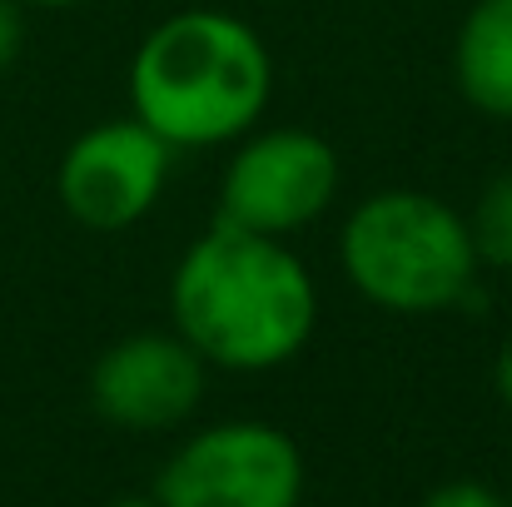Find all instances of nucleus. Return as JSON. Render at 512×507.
<instances>
[{"label": "nucleus", "instance_id": "f257e3e1", "mask_svg": "<svg viewBox=\"0 0 512 507\" xmlns=\"http://www.w3.org/2000/svg\"><path fill=\"white\" fill-rule=\"evenodd\" d=\"M170 329L209 368L269 373L319 329V284L289 239L214 219L170 274Z\"/></svg>", "mask_w": 512, "mask_h": 507}, {"label": "nucleus", "instance_id": "f03ea898", "mask_svg": "<svg viewBox=\"0 0 512 507\" xmlns=\"http://www.w3.org/2000/svg\"><path fill=\"white\" fill-rule=\"evenodd\" d=\"M269 100V40L214 5L165 15L130 55V115L174 145V155L234 145L269 115Z\"/></svg>", "mask_w": 512, "mask_h": 507}, {"label": "nucleus", "instance_id": "7ed1b4c3", "mask_svg": "<svg viewBox=\"0 0 512 507\" xmlns=\"http://www.w3.org/2000/svg\"><path fill=\"white\" fill-rule=\"evenodd\" d=\"M339 269L373 309L408 319L468 304L483 279L468 214L428 189L363 194L339 229Z\"/></svg>", "mask_w": 512, "mask_h": 507}, {"label": "nucleus", "instance_id": "20e7f679", "mask_svg": "<svg viewBox=\"0 0 512 507\" xmlns=\"http://www.w3.org/2000/svg\"><path fill=\"white\" fill-rule=\"evenodd\" d=\"M343 189L339 150L304 125H254L234 140L219 174V214L224 224L294 239L319 224Z\"/></svg>", "mask_w": 512, "mask_h": 507}, {"label": "nucleus", "instance_id": "39448f33", "mask_svg": "<svg viewBox=\"0 0 512 507\" xmlns=\"http://www.w3.org/2000/svg\"><path fill=\"white\" fill-rule=\"evenodd\" d=\"M299 443L259 418H229L189 433L155 483L160 507H299L304 503Z\"/></svg>", "mask_w": 512, "mask_h": 507}, {"label": "nucleus", "instance_id": "423d86ee", "mask_svg": "<svg viewBox=\"0 0 512 507\" xmlns=\"http://www.w3.org/2000/svg\"><path fill=\"white\" fill-rule=\"evenodd\" d=\"M174 145H165L145 120H100L75 135L55 165L60 209L90 234L135 229L170 184Z\"/></svg>", "mask_w": 512, "mask_h": 507}, {"label": "nucleus", "instance_id": "0eeeda50", "mask_svg": "<svg viewBox=\"0 0 512 507\" xmlns=\"http://www.w3.org/2000/svg\"><path fill=\"white\" fill-rule=\"evenodd\" d=\"M204 383L209 363L174 329H140L95 358L90 408L125 433H170L204 403Z\"/></svg>", "mask_w": 512, "mask_h": 507}, {"label": "nucleus", "instance_id": "6e6552de", "mask_svg": "<svg viewBox=\"0 0 512 507\" xmlns=\"http://www.w3.org/2000/svg\"><path fill=\"white\" fill-rule=\"evenodd\" d=\"M453 85L458 95L512 125V0H473L453 35Z\"/></svg>", "mask_w": 512, "mask_h": 507}, {"label": "nucleus", "instance_id": "1a4fd4ad", "mask_svg": "<svg viewBox=\"0 0 512 507\" xmlns=\"http://www.w3.org/2000/svg\"><path fill=\"white\" fill-rule=\"evenodd\" d=\"M468 229H473L483 269H512V165H503L478 189Z\"/></svg>", "mask_w": 512, "mask_h": 507}, {"label": "nucleus", "instance_id": "9d476101", "mask_svg": "<svg viewBox=\"0 0 512 507\" xmlns=\"http://www.w3.org/2000/svg\"><path fill=\"white\" fill-rule=\"evenodd\" d=\"M418 507H508V498L478 478H453V483H438Z\"/></svg>", "mask_w": 512, "mask_h": 507}, {"label": "nucleus", "instance_id": "9b49d317", "mask_svg": "<svg viewBox=\"0 0 512 507\" xmlns=\"http://www.w3.org/2000/svg\"><path fill=\"white\" fill-rule=\"evenodd\" d=\"M20 55H25V5L0 0V75H10Z\"/></svg>", "mask_w": 512, "mask_h": 507}, {"label": "nucleus", "instance_id": "f8f14e48", "mask_svg": "<svg viewBox=\"0 0 512 507\" xmlns=\"http://www.w3.org/2000/svg\"><path fill=\"white\" fill-rule=\"evenodd\" d=\"M493 388H498V398L512 408V334L503 338V348H498V363H493Z\"/></svg>", "mask_w": 512, "mask_h": 507}, {"label": "nucleus", "instance_id": "ddd939ff", "mask_svg": "<svg viewBox=\"0 0 512 507\" xmlns=\"http://www.w3.org/2000/svg\"><path fill=\"white\" fill-rule=\"evenodd\" d=\"M25 10H65V5H80V0H20Z\"/></svg>", "mask_w": 512, "mask_h": 507}, {"label": "nucleus", "instance_id": "4468645a", "mask_svg": "<svg viewBox=\"0 0 512 507\" xmlns=\"http://www.w3.org/2000/svg\"><path fill=\"white\" fill-rule=\"evenodd\" d=\"M110 507H160V503H155V498H115Z\"/></svg>", "mask_w": 512, "mask_h": 507}, {"label": "nucleus", "instance_id": "2eb2a0df", "mask_svg": "<svg viewBox=\"0 0 512 507\" xmlns=\"http://www.w3.org/2000/svg\"><path fill=\"white\" fill-rule=\"evenodd\" d=\"M508 507H512V493H508Z\"/></svg>", "mask_w": 512, "mask_h": 507}]
</instances>
